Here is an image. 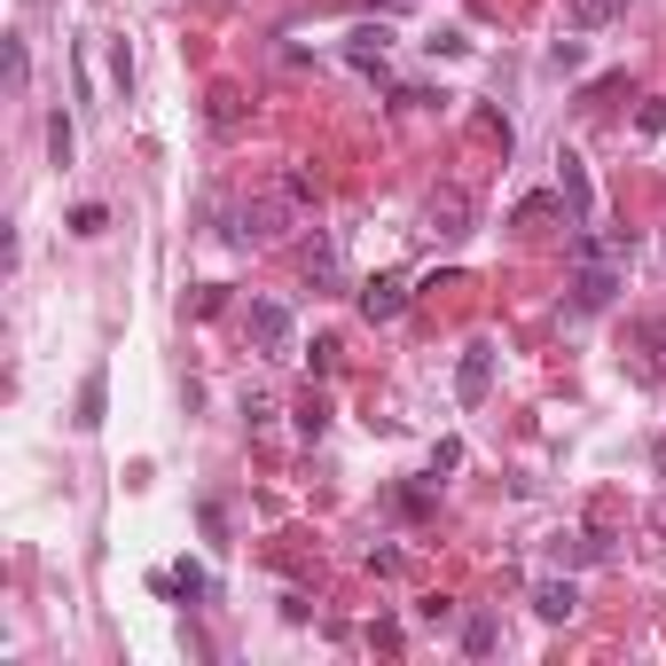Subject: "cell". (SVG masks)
I'll use <instances>...</instances> for the list:
<instances>
[{
	"instance_id": "obj_12",
	"label": "cell",
	"mask_w": 666,
	"mask_h": 666,
	"mask_svg": "<svg viewBox=\"0 0 666 666\" xmlns=\"http://www.w3.org/2000/svg\"><path fill=\"white\" fill-rule=\"evenodd\" d=\"M384 47H392V32H384V24H361V32L346 40V55H353L361 71H377V63H384Z\"/></svg>"
},
{
	"instance_id": "obj_11",
	"label": "cell",
	"mask_w": 666,
	"mask_h": 666,
	"mask_svg": "<svg viewBox=\"0 0 666 666\" xmlns=\"http://www.w3.org/2000/svg\"><path fill=\"white\" fill-rule=\"evenodd\" d=\"M338 275H346V267H338V243H329V235H314V243H306V283H321V290H329Z\"/></svg>"
},
{
	"instance_id": "obj_8",
	"label": "cell",
	"mask_w": 666,
	"mask_h": 666,
	"mask_svg": "<svg viewBox=\"0 0 666 666\" xmlns=\"http://www.w3.org/2000/svg\"><path fill=\"white\" fill-rule=\"evenodd\" d=\"M533 612H541L549 627H564V620L580 612V589H572V580H541V589H533Z\"/></svg>"
},
{
	"instance_id": "obj_10",
	"label": "cell",
	"mask_w": 666,
	"mask_h": 666,
	"mask_svg": "<svg viewBox=\"0 0 666 666\" xmlns=\"http://www.w3.org/2000/svg\"><path fill=\"white\" fill-rule=\"evenodd\" d=\"M157 589H165V596H212V580H204V564L181 557L173 572H157Z\"/></svg>"
},
{
	"instance_id": "obj_9",
	"label": "cell",
	"mask_w": 666,
	"mask_h": 666,
	"mask_svg": "<svg viewBox=\"0 0 666 666\" xmlns=\"http://www.w3.org/2000/svg\"><path fill=\"white\" fill-rule=\"evenodd\" d=\"M564 17H572V32H604L612 17H627V0H564Z\"/></svg>"
},
{
	"instance_id": "obj_21",
	"label": "cell",
	"mask_w": 666,
	"mask_h": 666,
	"mask_svg": "<svg viewBox=\"0 0 666 666\" xmlns=\"http://www.w3.org/2000/svg\"><path fill=\"white\" fill-rule=\"evenodd\" d=\"M47 149H55V165H71V118H63V110L47 118Z\"/></svg>"
},
{
	"instance_id": "obj_22",
	"label": "cell",
	"mask_w": 666,
	"mask_h": 666,
	"mask_svg": "<svg viewBox=\"0 0 666 666\" xmlns=\"http://www.w3.org/2000/svg\"><path fill=\"white\" fill-rule=\"evenodd\" d=\"M549 63H557V71H580V63H589V47H580V40H557Z\"/></svg>"
},
{
	"instance_id": "obj_18",
	"label": "cell",
	"mask_w": 666,
	"mask_h": 666,
	"mask_svg": "<svg viewBox=\"0 0 666 666\" xmlns=\"http://www.w3.org/2000/svg\"><path fill=\"white\" fill-rule=\"evenodd\" d=\"M283 189H290V197H298V204H321V181H314V173H306V165H290V173H283Z\"/></svg>"
},
{
	"instance_id": "obj_15",
	"label": "cell",
	"mask_w": 666,
	"mask_h": 666,
	"mask_svg": "<svg viewBox=\"0 0 666 666\" xmlns=\"http://www.w3.org/2000/svg\"><path fill=\"white\" fill-rule=\"evenodd\" d=\"M298 432H306V440H321V432H329V400H321V392H306V400H298Z\"/></svg>"
},
{
	"instance_id": "obj_7",
	"label": "cell",
	"mask_w": 666,
	"mask_h": 666,
	"mask_svg": "<svg viewBox=\"0 0 666 666\" xmlns=\"http://www.w3.org/2000/svg\"><path fill=\"white\" fill-rule=\"evenodd\" d=\"M557 197L572 204V220L596 212V189H589V173H580V157H557Z\"/></svg>"
},
{
	"instance_id": "obj_17",
	"label": "cell",
	"mask_w": 666,
	"mask_h": 666,
	"mask_svg": "<svg viewBox=\"0 0 666 666\" xmlns=\"http://www.w3.org/2000/svg\"><path fill=\"white\" fill-rule=\"evenodd\" d=\"M557 212H572V204H564V197H526V204H518V228H533V220H557Z\"/></svg>"
},
{
	"instance_id": "obj_3",
	"label": "cell",
	"mask_w": 666,
	"mask_h": 666,
	"mask_svg": "<svg viewBox=\"0 0 666 666\" xmlns=\"http://www.w3.org/2000/svg\"><path fill=\"white\" fill-rule=\"evenodd\" d=\"M243 329H252V346H260L267 361H283V353H290V306H275V298H252Z\"/></svg>"
},
{
	"instance_id": "obj_23",
	"label": "cell",
	"mask_w": 666,
	"mask_h": 666,
	"mask_svg": "<svg viewBox=\"0 0 666 666\" xmlns=\"http://www.w3.org/2000/svg\"><path fill=\"white\" fill-rule=\"evenodd\" d=\"M415 620H424V627H447V620H455V604H447V596H424V604H415Z\"/></svg>"
},
{
	"instance_id": "obj_13",
	"label": "cell",
	"mask_w": 666,
	"mask_h": 666,
	"mask_svg": "<svg viewBox=\"0 0 666 666\" xmlns=\"http://www.w3.org/2000/svg\"><path fill=\"white\" fill-rule=\"evenodd\" d=\"M71 424H78V432H95V424H103V369L78 384V415H71Z\"/></svg>"
},
{
	"instance_id": "obj_19",
	"label": "cell",
	"mask_w": 666,
	"mask_h": 666,
	"mask_svg": "<svg viewBox=\"0 0 666 666\" xmlns=\"http://www.w3.org/2000/svg\"><path fill=\"white\" fill-rule=\"evenodd\" d=\"M181 306H189V314H197V321H204V314H220V306H228V290H220V283H204V290H189V298H181Z\"/></svg>"
},
{
	"instance_id": "obj_16",
	"label": "cell",
	"mask_w": 666,
	"mask_h": 666,
	"mask_svg": "<svg viewBox=\"0 0 666 666\" xmlns=\"http://www.w3.org/2000/svg\"><path fill=\"white\" fill-rule=\"evenodd\" d=\"M392 510H400V518H432V486H400Z\"/></svg>"
},
{
	"instance_id": "obj_4",
	"label": "cell",
	"mask_w": 666,
	"mask_h": 666,
	"mask_svg": "<svg viewBox=\"0 0 666 666\" xmlns=\"http://www.w3.org/2000/svg\"><path fill=\"white\" fill-rule=\"evenodd\" d=\"M353 306H361V321H400L408 314V275H369L353 290Z\"/></svg>"
},
{
	"instance_id": "obj_5",
	"label": "cell",
	"mask_w": 666,
	"mask_h": 666,
	"mask_svg": "<svg viewBox=\"0 0 666 666\" xmlns=\"http://www.w3.org/2000/svg\"><path fill=\"white\" fill-rule=\"evenodd\" d=\"M486 392H494V346L478 338V346H463V361H455V400L478 408Z\"/></svg>"
},
{
	"instance_id": "obj_1",
	"label": "cell",
	"mask_w": 666,
	"mask_h": 666,
	"mask_svg": "<svg viewBox=\"0 0 666 666\" xmlns=\"http://www.w3.org/2000/svg\"><path fill=\"white\" fill-rule=\"evenodd\" d=\"M298 212H306V204H298L290 189H275V197H252V204L235 212V243H283Z\"/></svg>"
},
{
	"instance_id": "obj_24",
	"label": "cell",
	"mask_w": 666,
	"mask_h": 666,
	"mask_svg": "<svg viewBox=\"0 0 666 666\" xmlns=\"http://www.w3.org/2000/svg\"><path fill=\"white\" fill-rule=\"evenodd\" d=\"M455 463H463V440H440V447H432V478H440V471H455Z\"/></svg>"
},
{
	"instance_id": "obj_14",
	"label": "cell",
	"mask_w": 666,
	"mask_h": 666,
	"mask_svg": "<svg viewBox=\"0 0 666 666\" xmlns=\"http://www.w3.org/2000/svg\"><path fill=\"white\" fill-rule=\"evenodd\" d=\"M494 643H503V627H494L486 612H478V620H463V651H471V658H486Z\"/></svg>"
},
{
	"instance_id": "obj_20",
	"label": "cell",
	"mask_w": 666,
	"mask_h": 666,
	"mask_svg": "<svg viewBox=\"0 0 666 666\" xmlns=\"http://www.w3.org/2000/svg\"><path fill=\"white\" fill-rule=\"evenodd\" d=\"M103 228H110L103 204H78V212H71V235H103Z\"/></svg>"
},
{
	"instance_id": "obj_6",
	"label": "cell",
	"mask_w": 666,
	"mask_h": 666,
	"mask_svg": "<svg viewBox=\"0 0 666 666\" xmlns=\"http://www.w3.org/2000/svg\"><path fill=\"white\" fill-rule=\"evenodd\" d=\"M612 298H620V275H612L604 260H580V283H572V306H580V314H604Z\"/></svg>"
},
{
	"instance_id": "obj_2",
	"label": "cell",
	"mask_w": 666,
	"mask_h": 666,
	"mask_svg": "<svg viewBox=\"0 0 666 666\" xmlns=\"http://www.w3.org/2000/svg\"><path fill=\"white\" fill-rule=\"evenodd\" d=\"M415 235H424V243H463L471 235V189H432L424 197V220H415Z\"/></svg>"
},
{
	"instance_id": "obj_25",
	"label": "cell",
	"mask_w": 666,
	"mask_h": 666,
	"mask_svg": "<svg viewBox=\"0 0 666 666\" xmlns=\"http://www.w3.org/2000/svg\"><path fill=\"white\" fill-rule=\"evenodd\" d=\"M651 463H658V471H666V432H658V447H651Z\"/></svg>"
}]
</instances>
